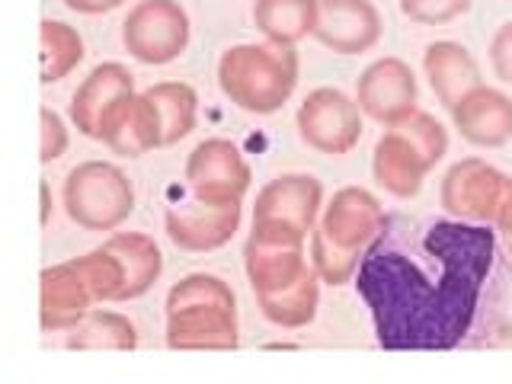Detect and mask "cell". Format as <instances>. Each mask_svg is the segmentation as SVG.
<instances>
[{
	"mask_svg": "<svg viewBox=\"0 0 512 384\" xmlns=\"http://www.w3.org/2000/svg\"><path fill=\"white\" fill-rule=\"evenodd\" d=\"M474 0H400V13L420 26H445L471 10Z\"/></svg>",
	"mask_w": 512,
	"mask_h": 384,
	"instance_id": "obj_29",
	"label": "cell"
},
{
	"mask_svg": "<svg viewBox=\"0 0 512 384\" xmlns=\"http://www.w3.org/2000/svg\"><path fill=\"white\" fill-rule=\"evenodd\" d=\"M448 154L445 125L423 109H413L394 125H384V135L375 144L372 173L375 183L394 199H413L423 189L429 170Z\"/></svg>",
	"mask_w": 512,
	"mask_h": 384,
	"instance_id": "obj_4",
	"label": "cell"
},
{
	"mask_svg": "<svg viewBox=\"0 0 512 384\" xmlns=\"http://www.w3.org/2000/svg\"><path fill=\"white\" fill-rule=\"evenodd\" d=\"M138 346V330L125 314L90 311L68 336V349H119L128 352Z\"/></svg>",
	"mask_w": 512,
	"mask_h": 384,
	"instance_id": "obj_26",
	"label": "cell"
},
{
	"mask_svg": "<svg viewBox=\"0 0 512 384\" xmlns=\"http://www.w3.org/2000/svg\"><path fill=\"white\" fill-rule=\"evenodd\" d=\"M39 192H42V224H48V218H52V189H48V183H42Z\"/></svg>",
	"mask_w": 512,
	"mask_h": 384,
	"instance_id": "obj_34",
	"label": "cell"
},
{
	"mask_svg": "<svg viewBox=\"0 0 512 384\" xmlns=\"http://www.w3.org/2000/svg\"><path fill=\"white\" fill-rule=\"evenodd\" d=\"M103 144L119 157H144L157 148H164L157 112L148 96L132 93L116 112H112V119L106 122V132H103Z\"/></svg>",
	"mask_w": 512,
	"mask_h": 384,
	"instance_id": "obj_20",
	"label": "cell"
},
{
	"mask_svg": "<svg viewBox=\"0 0 512 384\" xmlns=\"http://www.w3.org/2000/svg\"><path fill=\"white\" fill-rule=\"evenodd\" d=\"M256 304H260V314L276 324L282 330H301L308 327L317 317V304H320V276L314 272V266L304 272L301 279H295L292 285L279 288V292L269 295H256Z\"/></svg>",
	"mask_w": 512,
	"mask_h": 384,
	"instance_id": "obj_22",
	"label": "cell"
},
{
	"mask_svg": "<svg viewBox=\"0 0 512 384\" xmlns=\"http://www.w3.org/2000/svg\"><path fill=\"white\" fill-rule=\"evenodd\" d=\"M493 263L490 224L388 215L352 282L381 349L445 352L474 330Z\"/></svg>",
	"mask_w": 512,
	"mask_h": 384,
	"instance_id": "obj_1",
	"label": "cell"
},
{
	"mask_svg": "<svg viewBox=\"0 0 512 384\" xmlns=\"http://www.w3.org/2000/svg\"><path fill=\"white\" fill-rule=\"evenodd\" d=\"M381 13L372 0H317L314 39L336 55H365L381 42Z\"/></svg>",
	"mask_w": 512,
	"mask_h": 384,
	"instance_id": "obj_14",
	"label": "cell"
},
{
	"mask_svg": "<svg viewBox=\"0 0 512 384\" xmlns=\"http://www.w3.org/2000/svg\"><path fill=\"white\" fill-rule=\"evenodd\" d=\"M493 224H496V231L503 234L506 247H509V256H512V180H509V186H506V196H503L500 208H496Z\"/></svg>",
	"mask_w": 512,
	"mask_h": 384,
	"instance_id": "obj_32",
	"label": "cell"
},
{
	"mask_svg": "<svg viewBox=\"0 0 512 384\" xmlns=\"http://www.w3.org/2000/svg\"><path fill=\"white\" fill-rule=\"evenodd\" d=\"M64 212L84 231H116L135 212V186L109 160H84L64 180Z\"/></svg>",
	"mask_w": 512,
	"mask_h": 384,
	"instance_id": "obj_5",
	"label": "cell"
},
{
	"mask_svg": "<svg viewBox=\"0 0 512 384\" xmlns=\"http://www.w3.org/2000/svg\"><path fill=\"white\" fill-rule=\"evenodd\" d=\"M384 215L381 202L362 186H343L340 192H333V199L324 208L320 218V231H324L336 247L365 253L372 247V240L384 231Z\"/></svg>",
	"mask_w": 512,
	"mask_h": 384,
	"instance_id": "obj_16",
	"label": "cell"
},
{
	"mask_svg": "<svg viewBox=\"0 0 512 384\" xmlns=\"http://www.w3.org/2000/svg\"><path fill=\"white\" fill-rule=\"evenodd\" d=\"M144 96L151 100L157 122H160V135H164V148L170 144H180L192 128H196L199 116V96L183 80H160V84L144 90Z\"/></svg>",
	"mask_w": 512,
	"mask_h": 384,
	"instance_id": "obj_24",
	"label": "cell"
},
{
	"mask_svg": "<svg viewBox=\"0 0 512 384\" xmlns=\"http://www.w3.org/2000/svg\"><path fill=\"white\" fill-rule=\"evenodd\" d=\"M240 215H244L240 202H208L192 196L189 202L170 205L164 224L173 247L186 253H212L231 244L240 228Z\"/></svg>",
	"mask_w": 512,
	"mask_h": 384,
	"instance_id": "obj_12",
	"label": "cell"
},
{
	"mask_svg": "<svg viewBox=\"0 0 512 384\" xmlns=\"http://www.w3.org/2000/svg\"><path fill=\"white\" fill-rule=\"evenodd\" d=\"M253 23L266 36V42L298 45L301 39L314 36L317 0H256Z\"/></svg>",
	"mask_w": 512,
	"mask_h": 384,
	"instance_id": "obj_23",
	"label": "cell"
},
{
	"mask_svg": "<svg viewBox=\"0 0 512 384\" xmlns=\"http://www.w3.org/2000/svg\"><path fill=\"white\" fill-rule=\"evenodd\" d=\"M452 122L474 148H503L512 141V96L480 84L452 109Z\"/></svg>",
	"mask_w": 512,
	"mask_h": 384,
	"instance_id": "obj_18",
	"label": "cell"
},
{
	"mask_svg": "<svg viewBox=\"0 0 512 384\" xmlns=\"http://www.w3.org/2000/svg\"><path fill=\"white\" fill-rule=\"evenodd\" d=\"M71 263L80 269V276H84V282L90 285L96 301H116V304L125 301V269H122L119 256L106 244L84 253V256H77Z\"/></svg>",
	"mask_w": 512,
	"mask_h": 384,
	"instance_id": "obj_27",
	"label": "cell"
},
{
	"mask_svg": "<svg viewBox=\"0 0 512 384\" xmlns=\"http://www.w3.org/2000/svg\"><path fill=\"white\" fill-rule=\"evenodd\" d=\"M506 186L509 176L503 170H496L480 157H464L442 176L439 199L445 212L458 221L493 224L496 208H500L506 196Z\"/></svg>",
	"mask_w": 512,
	"mask_h": 384,
	"instance_id": "obj_8",
	"label": "cell"
},
{
	"mask_svg": "<svg viewBox=\"0 0 512 384\" xmlns=\"http://www.w3.org/2000/svg\"><path fill=\"white\" fill-rule=\"evenodd\" d=\"M39 80L42 84H55V80L68 77L80 61H84V39L80 32L61 20H42L39 29Z\"/></svg>",
	"mask_w": 512,
	"mask_h": 384,
	"instance_id": "obj_25",
	"label": "cell"
},
{
	"mask_svg": "<svg viewBox=\"0 0 512 384\" xmlns=\"http://www.w3.org/2000/svg\"><path fill=\"white\" fill-rule=\"evenodd\" d=\"M125 0H64V7L74 10V13H87V16H96V13H109L122 7Z\"/></svg>",
	"mask_w": 512,
	"mask_h": 384,
	"instance_id": "obj_33",
	"label": "cell"
},
{
	"mask_svg": "<svg viewBox=\"0 0 512 384\" xmlns=\"http://www.w3.org/2000/svg\"><path fill=\"white\" fill-rule=\"evenodd\" d=\"M362 263V253H352V250H343L336 247L333 240L314 228L311 231V266L320 276V282L327 285H346L356 279V269Z\"/></svg>",
	"mask_w": 512,
	"mask_h": 384,
	"instance_id": "obj_28",
	"label": "cell"
},
{
	"mask_svg": "<svg viewBox=\"0 0 512 384\" xmlns=\"http://www.w3.org/2000/svg\"><path fill=\"white\" fill-rule=\"evenodd\" d=\"M356 103L362 116L378 125H394L416 109V77L407 61L400 58H378L368 64L359 77Z\"/></svg>",
	"mask_w": 512,
	"mask_h": 384,
	"instance_id": "obj_15",
	"label": "cell"
},
{
	"mask_svg": "<svg viewBox=\"0 0 512 384\" xmlns=\"http://www.w3.org/2000/svg\"><path fill=\"white\" fill-rule=\"evenodd\" d=\"M186 183L196 199L244 202L253 183L250 164L228 138H205L186 157Z\"/></svg>",
	"mask_w": 512,
	"mask_h": 384,
	"instance_id": "obj_10",
	"label": "cell"
},
{
	"mask_svg": "<svg viewBox=\"0 0 512 384\" xmlns=\"http://www.w3.org/2000/svg\"><path fill=\"white\" fill-rule=\"evenodd\" d=\"M490 64L493 74L512 87V23H503L496 29V36L490 42Z\"/></svg>",
	"mask_w": 512,
	"mask_h": 384,
	"instance_id": "obj_31",
	"label": "cell"
},
{
	"mask_svg": "<svg viewBox=\"0 0 512 384\" xmlns=\"http://www.w3.org/2000/svg\"><path fill=\"white\" fill-rule=\"evenodd\" d=\"M42 119V148H39V160L42 164H52V160H58L64 151H68V125H64V119L58 116L55 109H42L39 112Z\"/></svg>",
	"mask_w": 512,
	"mask_h": 384,
	"instance_id": "obj_30",
	"label": "cell"
},
{
	"mask_svg": "<svg viewBox=\"0 0 512 384\" xmlns=\"http://www.w3.org/2000/svg\"><path fill=\"white\" fill-rule=\"evenodd\" d=\"M304 240L292 231H276V228H256L244 244V269L253 295H269L279 288L292 285L308 272V256H304Z\"/></svg>",
	"mask_w": 512,
	"mask_h": 384,
	"instance_id": "obj_11",
	"label": "cell"
},
{
	"mask_svg": "<svg viewBox=\"0 0 512 384\" xmlns=\"http://www.w3.org/2000/svg\"><path fill=\"white\" fill-rule=\"evenodd\" d=\"M122 45L141 64H170L189 45V13L176 0H141L122 23Z\"/></svg>",
	"mask_w": 512,
	"mask_h": 384,
	"instance_id": "obj_6",
	"label": "cell"
},
{
	"mask_svg": "<svg viewBox=\"0 0 512 384\" xmlns=\"http://www.w3.org/2000/svg\"><path fill=\"white\" fill-rule=\"evenodd\" d=\"M218 87L237 109L253 112V116H272L298 87L295 45H231L218 61Z\"/></svg>",
	"mask_w": 512,
	"mask_h": 384,
	"instance_id": "obj_2",
	"label": "cell"
},
{
	"mask_svg": "<svg viewBox=\"0 0 512 384\" xmlns=\"http://www.w3.org/2000/svg\"><path fill=\"white\" fill-rule=\"evenodd\" d=\"M132 93H135V77L128 74L125 64L119 61L96 64L84 77V84L71 96V109H68L71 125L80 135L103 141L106 122L112 119V112H116Z\"/></svg>",
	"mask_w": 512,
	"mask_h": 384,
	"instance_id": "obj_13",
	"label": "cell"
},
{
	"mask_svg": "<svg viewBox=\"0 0 512 384\" xmlns=\"http://www.w3.org/2000/svg\"><path fill=\"white\" fill-rule=\"evenodd\" d=\"M320 205H324V186L311 173H285L269 180L256 192L253 224L256 228H276L308 237Z\"/></svg>",
	"mask_w": 512,
	"mask_h": 384,
	"instance_id": "obj_9",
	"label": "cell"
},
{
	"mask_svg": "<svg viewBox=\"0 0 512 384\" xmlns=\"http://www.w3.org/2000/svg\"><path fill=\"white\" fill-rule=\"evenodd\" d=\"M237 340V298L228 282L208 272H192L170 288V349H237Z\"/></svg>",
	"mask_w": 512,
	"mask_h": 384,
	"instance_id": "obj_3",
	"label": "cell"
},
{
	"mask_svg": "<svg viewBox=\"0 0 512 384\" xmlns=\"http://www.w3.org/2000/svg\"><path fill=\"white\" fill-rule=\"evenodd\" d=\"M106 247L122 260L125 269V301L141 298L164 272V253L154 244V237L138 231H119L106 240Z\"/></svg>",
	"mask_w": 512,
	"mask_h": 384,
	"instance_id": "obj_21",
	"label": "cell"
},
{
	"mask_svg": "<svg viewBox=\"0 0 512 384\" xmlns=\"http://www.w3.org/2000/svg\"><path fill=\"white\" fill-rule=\"evenodd\" d=\"M423 71L429 77V87L436 93V100L452 112L464 96L477 90L480 80V64L461 42H432L423 55Z\"/></svg>",
	"mask_w": 512,
	"mask_h": 384,
	"instance_id": "obj_19",
	"label": "cell"
},
{
	"mask_svg": "<svg viewBox=\"0 0 512 384\" xmlns=\"http://www.w3.org/2000/svg\"><path fill=\"white\" fill-rule=\"evenodd\" d=\"M298 135L320 154H349L362 138V109L336 87H317L298 106Z\"/></svg>",
	"mask_w": 512,
	"mask_h": 384,
	"instance_id": "obj_7",
	"label": "cell"
},
{
	"mask_svg": "<svg viewBox=\"0 0 512 384\" xmlns=\"http://www.w3.org/2000/svg\"><path fill=\"white\" fill-rule=\"evenodd\" d=\"M93 292L80 276V269L68 263L45 266L39 276V320L45 333L74 330L93 311Z\"/></svg>",
	"mask_w": 512,
	"mask_h": 384,
	"instance_id": "obj_17",
	"label": "cell"
}]
</instances>
